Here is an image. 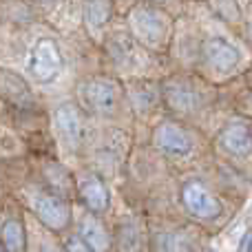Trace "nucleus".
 Returning <instances> with one entry per match:
<instances>
[{
    "instance_id": "nucleus-10",
    "label": "nucleus",
    "mask_w": 252,
    "mask_h": 252,
    "mask_svg": "<svg viewBox=\"0 0 252 252\" xmlns=\"http://www.w3.org/2000/svg\"><path fill=\"white\" fill-rule=\"evenodd\" d=\"M80 197H82L84 206H87L91 213L100 215L109 208V201H111V195H109V188L104 186L100 177L95 175H89L80 182Z\"/></svg>"
},
{
    "instance_id": "nucleus-15",
    "label": "nucleus",
    "mask_w": 252,
    "mask_h": 252,
    "mask_svg": "<svg viewBox=\"0 0 252 252\" xmlns=\"http://www.w3.org/2000/svg\"><path fill=\"white\" fill-rule=\"evenodd\" d=\"M84 18L91 27H102L111 18V0H84Z\"/></svg>"
},
{
    "instance_id": "nucleus-20",
    "label": "nucleus",
    "mask_w": 252,
    "mask_h": 252,
    "mask_svg": "<svg viewBox=\"0 0 252 252\" xmlns=\"http://www.w3.org/2000/svg\"><path fill=\"white\" fill-rule=\"evenodd\" d=\"M157 2H159V0H157Z\"/></svg>"
},
{
    "instance_id": "nucleus-3",
    "label": "nucleus",
    "mask_w": 252,
    "mask_h": 252,
    "mask_svg": "<svg viewBox=\"0 0 252 252\" xmlns=\"http://www.w3.org/2000/svg\"><path fill=\"white\" fill-rule=\"evenodd\" d=\"M80 93H82L84 104L97 115H111L120 104L118 87L104 78H95V80L84 82Z\"/></svg>"
},
{
    "instance_id": "nucleus-18",
    "label": "nucleus",
    "mask_w": 252,
    "mask_h": 252,
    "mask_svg": "<svg viewBox=\"0 0 252 252\" xmlns=\"http://www.w3.org/2000/svg\"><path fill=\"white\" fill-rule=\"evenodd\" d=\"M42 2H44V4H56L58 0H42Z\"/></svg>"
},
{
    "instance_id": "nucleus-9",
    "label": "nucleus",
    "mask_w": 252,
    "mask_h": 252,
    "mask_svg": "<svg viewBox=\"0 0 252 252\" xmlns=\"http://www.w3.org/2000/svg\"><path fill=\"white\" fill-rule=\"evenodd\" d=\"M56 126L60 137L64 139L69 146H78L84 137V122L82 113L75 104H62L56 111Z\"/></svg>"
},
{
    "instance_id": "nucleus-8",
    "label": "nucleus",
    "mask_w": 252,
    "mask_h": 252,
    "mask_svg": "<svg viewBox=\"0 0 252 252\" xmlns=\"http://www.w3.org/2000/svg\"><path fill=\"white\" fill-rule=\"evenodd\" d=\"M164 97L168 102V106L177 113H192V111L199 109V93L192 87L190 82H184V80H170L164 84Z\"/></svg>"
},
{
    "instance_id": "nucleus-13",
    "label": "nucleus",
    "mask_w": 252,
    "mask_h": 252,
    "mask_svg": "<svg viewBox=\"0 0 252 252\" xmlns=\"http://www.w3.org/2000/svg\"><path fill=\"white\" fill-rule=\"evenodd\" d=\"M0 244L7 252H25V228L20 221L9 219L0 228Z\"/></svg>"
},
{
    "instance_id": "nucleus-6",
    "label": "nucleus",
    "mask_w": 252,
    "mask_h": 252,
    "mask_svg": "<svg viewBox=\"0 0 252 252\" xmlns=\"http://www.w3.org/2000/svg\"><path fill=\"white\" fill-rule=\"evenodd\" d=\"M153 144L159 148L161 153L173 157H186L192 151V139L186 133V128H182L175 122H161L153 130Z\"/></svg>"
},
{
    "instance_id": "nucleus-21",
    "label": "nucleus",
    "mask_w": 252,
    "mask_h": 252,
    "mask_svg": "<svg viewBox=\"0 0 252 252\" xmlns=\"http://www.w3.org/2000/svg\"><path fill=\"white\" fill-rule=\"evenodd\" d=\"M250 252H252V250H250Z\"/></svg>"
},
{
    "instance_id": "nucleus-14",
    "label": "nucleus",
    "mask_w": 252,
    "mask_h": 252,
    "mask_svg": "<svg viewBox=\"0 0 252 252\" xmlns=\"http://www.w3.org/2000/svg\"><path fill=\"white\" fill-rule=\"evenodd\" d=\"M153 252H190V244L179 232H157L153 237Z\"/></svg>"
},
{
    "instance_id": "nucleus-4",
    "label": "nucleus",
    "mask_w": 252,
    "mask_h": 252,
    "mask_svg": "<svg viewBox=\"0 0 252 252\" xmlns=\"http://www.w3.org/2000/svg\"><path fill=\"white\" fill-rule=\"evenodd\" d=\"M31 208H33L35 217H38L49 230L60 232V230H64L71 221L69 204L56 195H49V192L35 195L33 199H31Z\"/></svg>"
},
{
    "instance_id": "nucleus-2",
    "label": "nucleus",
    "mask_w": 252,
    "mask_h": 252,
    "mask_svg": "<svg viewBox=\"0 0 252 252\" xmlns=\"http://www.w3.org/2000/svg\"><path fill=\"white\" fill-rule=\"evenodd\" d=\"M29 73L40 82H51L62 71V56L51 38H40L29 51Z\"/></svg>"
},
{
    "instance_id": "nucleus-1",
    "label": "nucleus",
    "mask_w": 252,
    "mask_h": 252,
    "mask_svg": "<svg viewBox=\"0 0 252 252\" xmlns=\"http://www.w3.org/2000/svg\"><path fill=\"white\" fill-rule=\"evenodd\" d=\"M130 27L135 38L142 44L153 49H161L168 38V20L159 11H153L148 7H139L130 13Z\"/></svg>"
},
{
    "instance_id": "nucleus-11",
    "label": "nucleus",
    "mask_w": 252,
    "mask_h": 252,
    "mask_svg": "<svg viewBox=\"0 0 252 252\" xmlns=\"http://www.w3.org/2000/svg\"><path fill=\"white\" fill-rule=\"evenodd\" d=\"M219 142L230 155H248L252 151V130L244 122H232L221 130Z\"/></svg>"
},
{
    "instance_id": "nucleus-12",
    "label": "nucleus",
    "mask_w": 252,
    "mask_h": 252,
    "mask_svg": "<svg viewBox=\"0 0 252 252\" xmlns=\"http://www.w3.org/2000/svg\"><path fill=\"white\" fill-rule=\"evenodd\" d=\"M80 237L95 252H106L111 248V235L102 226L100 219L95 217V213L82 215V219H80Z\"/></svg>"
},
{
    "instance_id": "nucleus-19",
    "label": "nucleus",
    "mask_w": 252,
    "mask_h": 252,
    "mask_svg": "<svg viewBox=\"0 0 252 252\" xmlns=\"http://www.w3.org/2000/svg\"><path fill=\"white\" fill-rule=\"evenodd\" d=\"M0 252H7V250H4V248H2V244H0Z\"/></svg>"
},
{
    "instance_id": "nucleus-7",
    "label": "nucleus",
    "mask_w": 252,
    "mask_h": 252,
    "mask_svg": "<svg viewBox=\"0 0 252 252\" xmlns=\"http://www.w3.org/2000/svg\"><path fill=\"white\" fill-rule=\"evenodd\" d=\"M204 60L217 73H230L239 64V51L226 38L215 35V38H208L204 42Z\"/></svg>"
},
{
    "instance_id": "nucleus-16",
    "label": "nucleus",
    "mask_w": 252,
    "mask_h": 252,
    "mask_svg": "<svg viewBox=\"0 0 252 252\" xmlns=\"http://www.w3.org/2000/svg\"><path fill=\"white\" fill-rule=\"evenodd\" d=\"M120 248L124 252H137L139 250V235H137L135 223L128 221L120 228Z\"/></svg>"
},
{
    "instance_id": "nucleus-5",
    "label": "nucleus",
    "mask_w": 252,
    "mask_h": 252,
    "mask_svg": "<svg viewBox=\"0 0 252 252\" xmlns=\"http://www.w3.org/2000/svg\"><path fill=\"white\" fill-rule=\"evenodd\" d=\"M182 201L192 217L215 219L221 215V204L215 195H210L199 182H186L182 188Z\"/></svg>"
},
{
    "instance_id": "nucleus-17",
    "label": "nucleus",
    "mask_w": 252,
    "mask_h": 252,
    "mask_svg": "<svg viewBox=\"0 0 252 252\" xmlns=\"http://www.w3.org/2000/svg\"><path fill=\"white\" fill-rule=\"evenodd\" d=\"M66 252H95L82 237H69L66 239Z\"/></svg>"
}]
</instances>
